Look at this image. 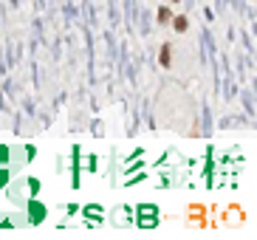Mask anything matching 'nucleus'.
<instances>
[{
	"label": "nucleus",
	"instance_id": "obj_1",
	"mask_svg": "<svg viewBox=\"0 0 257 240\" xmlns=\"http://www.w3.org/2000/svg\"><path fill=\"white\" fill-rule=\"evenodd\" d=\"M158 62H161L164 68H170V62H172V46H170V43H161V51H158Z\"/></svg>",
	"mask_w": 257,
	"mask_h": 240
},
{
	"label": "nucleus",
	"instance_id": "obj_2",
	"mask_svg": "<svg viewBox=\"0 0 257 240\" xmlns=\"http://www.w3.org/2000/svg\"><path fill=\"white\" fill-rule=\"evenodd\" d=\"M170 23H172V28H175L178 34H184V31L190 28V17H184V14H178V17H172Z\"/></svg>",
	"mask_w": 257,
	"mask_h": 240
},
{
	"label": "nucleus",
	"instance_id": "obj_3",
	"mask_svg": "<svg viewBox=\"0 0 257 240\" xmlns=\"http://www.w3.org/2000/svg\"><path fill=\"white\" fill-rule=\"evenodd\" d=\"M161 26H170V20H172V12H170V6H161L158 9V17H156Z\"/></svg>",
	"mask_w": 257,
	"mask_h": 240
},
{
	"label": "nucleus",
	"instance_id": "obj_4",
	"mask_svg": "<svg viewBox=\"0 0 257 240\" xmlns=\"http://www.w3.org/2000/svg\"><path fill=\"white\" fill-rule=\"evenodd\" d=\"M43 215H45L43 204H34V201H31V220H34V223H40V220H43Z\"/></svg>",
	"mask_w": 257,
	"mask_h": 240
},
{
	"label": "nucleus",
	"instance_id": "obj_5",
	"mask_svg": "<svg viewBox=\"0 0 257 240\" xmlns=\"http://www.w3.org/2000/svg\"><path fill=\"white\" fill-rule=\"evenodd\" d=\"M102 209L96 204H90V206H85V217H90V220H102Z\"/></svg>",
	"mask_w": 257,
	"mask_h": 240
},
{
	"label": "nucleus",
	"instance_id": "obj_6",
	"mask_svg": "<svg viewBox=\"0 0 257 240\" xmlns=\"http://www.w3.org/2000/svg\"><path fill=\"white\" fill-rule=\"evenodd\" d=\"M142 215H156V206H139Z\"/></svg>",
	"mask_w": 257,
	"mask_h": 240
},
{
	"label": "nucleus",
	"instance_id": "obj_7",
	"mask_svg": "<svg viewBox=\"0 0 257 240\" xmlns=\"http://www.w3.org/2000/svg\"><path fill=\"white\" fill-rule=\"evenodd\" d=\"M172 3H178V0H172Z\"/></svg>",
	"mask_w": 257,
	"mask_h": 240
}]
</instances>
